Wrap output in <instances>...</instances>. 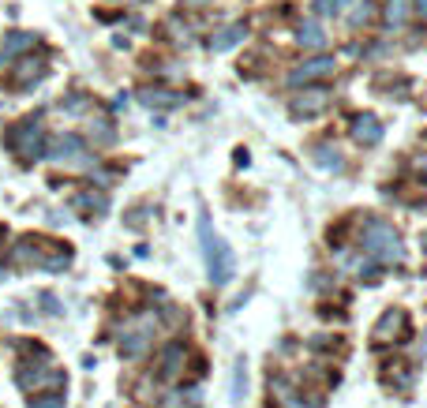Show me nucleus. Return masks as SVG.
Instances as JSON below:
<instances>
[{
    "mask_svg": "<svg viewBox=\"0 0 427 408\" xmlns=\"http://www.w3.org/2000/svg\"><path fill=\"white\" fill-rule=\"evenodd\" d=\"M360 247H364V255L375 262V266H401L405 262L401 236H397V229L390 225V221H382V217H371L364 225V232H360Z\"/></svg>",
    "mask_w": 427,
    "mask_h": 408,
    "instance_id": "f257e3e1",
    "label": "nucleus"
},
{
    "mask_svg": "<svg viewBox=\"0 0 427 408\" xmlns=\"http://www.w3.org/2000/svg\"><path fill=\"white\" fill-rule=\"evenodd\" d=\"M199 240H203V259H206L210 281H214V285H229L233 273H236V255H233V247L210 229V217H206V214L199 217Z\"/></svg>",
    "mask_w": 427,
    "mask_h": 408,
    "instance_id": "f03ea898",
    "label": "nucleus"
},
{
    "mask_svg": "<svg viewBox=\"0 0 427 408\" xmlns=\"http://www.w3.org/2000/svg\"><path fill=\"white\" fill-rule=\"evenodd\" d=\"M8 147L19 154L23 165L45 157V150H42V116H23V124H16L8 131Z\"/></svg>",
    "mask_w": 427,
    "mask_h": 408,
    "instance_id": "7ed1b4c3",
    "label": "nucleus"
},
{
    "mask_svg": "<svg viewBox=\"0 0 427 408\" xmlns=\"http://www.w3.org/2000/svg\"><path fill=\"white\" fill-rule=\"evenodd\" d=\"M16 386L26 390V393H60L64 386V371H57V367H49L45 360H38V363H23L19 371H16Z\"/></svg>",
    "mask_w": 427,
    "mask_h": 408,
    "instance_id": "20e7f679",
    "label": "nucleus"
},
{
    "mask_svg": "<svg viewBox=\"0 0 427 408\" xmlns=\"http://www.w3.org/2000/svg\"><path fill=\"white\" fill-rule=\"evenodd\" d=\"M405 337H409V314L401 307H390L382 311L375 334H371V345H401Z\"/></svg>",
    "mask_w": 427,
    "mask_h": 408,
    "instance_id": "39448f33",
    "label": "nucleus"
},
{
    "mask_svg": "<svg viewBox=\"0 0 427 408\" xmlns=\"http://www.w3.org/2000/svg\"><path fill=\"white\" fill-rule=\"evenodd\" d=\"M330 105V90L326 86H311V90H304V94L292 98V116H315V113H323Z\"/></svg>",
    "mask_w": 427,
    "mask_h": 408,
    "instance_id": "423d86ee",
    "label": "nucleus"
},
{
    "mask_svg": "<svg viewBox=\"0 0 427 408\" xmlns=\"http://www.w3.org/2000/svg\"><path fill=\"white\" fill-rule=\"evenodd\" d=\"M333 57H315V60H304L300 68L289 72V86H300V83H311V79H323V75H333Z\"/></svg>",
    "mask_w": 427,
    "mask_h": 408,
    "instance_id": "0eeeda50",
    "label": "nucleus"
},
{
    "mask_svg": "<svg viewBox=\"0 0 427 408\" xmlns=\"http://www.w3.org/2000/svg\"><path fill=\"white\" fill-rule=\"evenodd\" d=\"M353 139L360 142V147H379V142H382V120H379V116H371V113L356 116V120H353Z\"/></svg>",
    "mask_w": 427,
    "mask_h": 408,
    "instance_id": "6e6552de",
    "label": "nucleus"
},
{
    "mask_svg": "<svg viewBox=\"0 0 427 408\" xmlns=\"http://www.w3.org/2000/svg\"><path fill=\"white\" fill-rule=\"evenodd\" d=\"M184 356H188V348L180 345V341H169V345L162 348V363H157V378H177L184 371Z\"/></svg>",
    "mask_w": 427,
    "mask_h": 408,
    "instance_id": "1a4fd4ad",
    "label": "nucleus"
},
{
    "mask_svg": "<svg viewBox=\"0 0 427 408\" xmlns=\"http://www.w3.org/2000/svg\"><path fill=\"white\" fill-rule=\"evenodd\" d=\"M139 101L150 105V109H177V105H184V94L180 90H165V86H146L139 90Z\"/></svg>",
    "mask_w": 427,
    "mask_h": 408,
    "instance_id": "9d476101",
    "label": "nucleus"
},
{
    "mask_svg": "<svg viewBox=\"0 0 427 408\" xmlns=\"http://www.w3.org/2000/svg\"><path fill=\"white\" fill-rule=\"evenodd\" d=\"M244 34H248V26L244 23H233V26H225V30H218V34L210 38V49L214 52H225V49H233V45L244 42Z\"/></svg>",
    "mask_w": 427,
    "mask_h": 408,
    "instance_id": "9b49d317",
    "label": "nucleus"
},
{
    "mask_svg": "<svg viewBox=\"0 0 427 408\" xmlns=\"http://www.w3.org/2000/svg\"><path fill=\"white\" fill-rule=\"evenodd\" d=\"M45 75V60H38V57H23L16 64V75H11V83L16 86H26L30 79H42Z\"/></svg>",
    "mask_w": 427,
    "mask_h": 408,
    "instance_id": "f8f14e48",
    "label": "nucleus"
},
{
    "mask_svg": "<svg viewBox=\"0 0 427 408\" xmlns=\"http://www.w3.org/2000/svg\"><path fill=\"white\" fill-rule=\"evenodd\" d=\"M79 150H83V139L79 135H60L57 147H52L45 157H52V162H72V157H79Z\"/></svg>",
    "mask_w": 427,
    "mask_h": 408,
    "instance_id": "ddd939ff",
    "label": "nucleus"
},
{
    "mask_svg": "<svg viewBox=\"0 0 427 408\" xmlns=\"http://www.w3.org/2000/svg\"><path fill=\"white\" fill-rule=\"evenodd\" d=\"M38 42V38L30 34V30H16V34H8V42H4V49H0V60H11L19 49H30Z\"/></svg>",
    "mask_w": 427,
    "mask_h": 408,
    "instance_id": "4468645a",
    "label": "nucleus"
},
{
    "mask_svg": "<svg viewBox=\"0 0 427 408\" xmlns=\"http://www.w3.org/2000/svg\"><path fill=\"white\" fill-rule=\"evenodd\" d=\"M296 42L308 45V49H323L326 45V34H323V26H318V23H304L300 34H296Z\"/></svg>",
    "mask_w": 427,
    "mask_h": 408,
    "instance_id": "2eb2a0df",
    "label": "nucleus"
},
{
    "mask_svg": "<svg viewBox=\"0 0 427 408\" xmlns=\"http://www.w3.org/2000/svg\"><path fill=\"white\" fill-rule=\"evenodd\" d=\"M315 162L323 165V169H341V154H338V147L323 142V147H315Z\"/></svg>",
    "mask_w": 427,
    "mask_h": 408,
    "instance_id": "dca6fc26",
    "label": "nucleus"
},
{
    "mask_svg": "<svg viewBox=\"0 0 427 408\" xmlns=\"http://www.w3.org/2000/svg\"><path fill=\"white\" fill-rule=\"evenodd\" d=\"M386 19L390 26H401L409 19V0H386Z\"/></svg>",
    "mask_w": 427,
    "mask_h": 408,
    "instance_id": "f3484780",
    "label": "nucleus"
},
{
    "mask_svg": "<svg viewBox=\"0 0 427 408\" xmlns=\"http://www.w3.org/2000/svg\"><path fill=\"white\" fill-rule=\"evenodd\" d=\"M72 206H87V210H94V214H101L105 206H109V199L105 195H94V191H87V195H75Z\"/></svg>",
    "mask_w": 427,
    "mask_h": 408,
    "instance_id": "a211bd4d",
    "label": "nucleus"
},
{
    "mask_svg": "<svg viewBox=\"0 0 427 408\" xmlns=\"http://www.w3.org/2000/svg\"><path fill=\"white\" fill-rule=\"evenodd\" d=\"M26 408H64V390L60 393H45V397L38 393V397H30V404H26Z\"/></svg>",
    "mask_w": 427,
    "mask_h": 408,
    "instance_id": "6ab92c4d",
    "label": "nucleus"
},
{
    "mask_svg": "<svg viewBox=\"0 0 427 408\" xmlns=\"http://www.w3.org/2000/svg\"><path fill=\"white\" fill-rule=\"evenodd\" d=\"M349 4H353V0H315V8L323 11V16H341Z\"/></svg>",
    "mask_w": 427,
    "mask_h": 408,
    "instance_id": "aec40b11",
    "label": "nucleus"
},
{
    "mask_svg": "<svg viewBox=\"0 0 427 408\" xmlns=\"http://www.w3.org/2000/svg\"><path fill=\"white\" fill-rule=\"evenodd\" d=\"M244 397V363L236 367V390H233V401H240Z\"/></svg>",
    "mask_w": 427,
    "mask_h": 408,
    "instance_id": "412c9836",
    "label": "nucleus"
},
{
    "mask_svg": "<svg viewBox=\"0 0 427 408\" xmlns=\"http://www.w3.org/2000/svg\"><path fill=\"white\" fill-rule=\"evenodd\" d=\"M367 16H371V8H367V4H364V8H356V11H353V23H364Z\"/></svg>",
    "mask_w": 427,
    "mask_h": 408,
    "instance_id": "4be33fe9",
    "label": "nucleus"
},
{
    "mask_svg": "<svg viewBox=\"0 0 427 408\" xmlns=\"http://www.w3.org/2000/svg\"><path fill=\"white\" fill-rule=\"evenodd\" d=\"M416 11H420V16L427 19V0H416Z\"/></svg>",
    "mask_w": 427,
    "mask_h": 408,
    "instance_id": "5701e85b",
    "label": "nucleus"
},
{
    "mask_svg": "<svg viewBox=\"0 0 427 408\" xmlns=\"http://www.w3.org/2000/svg\"><path fill=\"white\" fill-rule=\"evenodd\" d=\"M195 4H206V0H195Z\"/></svg>",
    "mask_w": 427,
    "mask_h": 408,
    "instance_id": "b1692460",
    "label": "nucleus"
}]
</instances>
